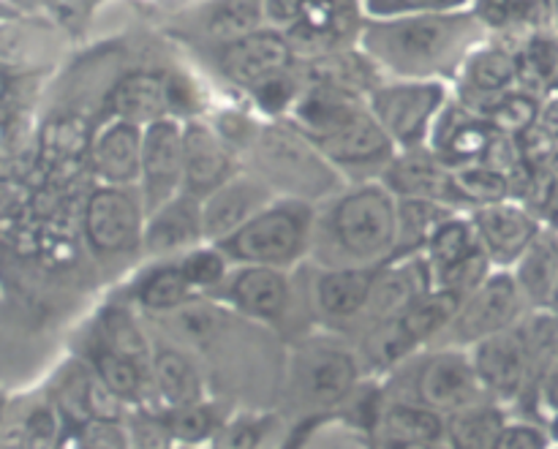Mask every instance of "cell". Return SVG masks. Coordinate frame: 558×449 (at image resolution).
Wrapping results in <instances>:
<instances>
[{
    "mask_svg": "<svg viewBox=\"0 0 558 449\" xmlns=\"http://www.w3.org/2000/svg\"><path fill=\"white\" fill-rule=\"evenodd\" d=\"M490 38L472 9L368 20L360 49L392 80L452 82L477 47Z\"/></svg>",
    "mask_w": 558,
    "mask_h": 449,
    "instance_id": "obj_1",
    "label": "cell"
},
{
    "mask_svg": "<svg viewBox=\"0 0 558 449\" xmlns=\"http://www.w3.org/2000/svg\"><path fill=\"white\" fill-rule=\"evenodd\" d=\"M287 120H292L319 147L322 156L341 172L347 183L381 180L398 153L390 136L371 114L368 98L311 76L308 87Z\"/></svg>",
    "mask_w": 558,
    "mask_h": 449,
    "instance_id": "obj_2",
    "label": "cell"
},
{
    "mask_svg": "<svg viewBox=\"0 0 558 449\" xmlns=\"http://www.w3.org/2000/svg\"><path fill=\"white\" fill-rule=\"evenodd\" d=\"M398 248V196L381 180L347 183L316 205L305 265L381 267Z\"/></svg>",
    "mask_w": 558,
    "mask_h": 449,
    "instance_id": "obj_3",
    "label": "cell"
},
{
    "mask_svg": "<svg viewBox=\"0 0 558 449\" xmlns=\"http://www.w3.org/2000/svg\"><path fill=\"white\" fill-rule=\"evenodd\" d=\"M365 376L357 347L336 330H325L308 332L289 347L281 381L287 401L305 420L336 417L357 396Z\"/></svg>",
    "mask_w": 558,
    "mask_h": 449,
    "instance_id": "obj_4",
    "label": "cell"
},
{
    "mask_svg": "<svg viewBox=\"0 0 558 449\" xmlns=\"http://www.w3.org/2000/svg\"><path fill=\"white\" fill-rule=\"evenodd\" d=\"M240 161L278 196L305 199L311 205H322L347 185L341 172L292 120H262L259 134Z\"/></svg>",
    "mask_w": 558,
    "mask_h": 449,
    "instance_id": "obj_5",
    "label": "cell"
},
{
    "mask_svg": "<svg viewBox=\"0 0 558 449\" xmlns=\"http://www.w3.org/2000/svg\"><path fill=\"white\" fill-rule=\"evenodd\" d=\"M316 205L292 196H278L245 227L216 243L232 265H265L298 270L308 262L314 240Z\"/></svg>",
    "mask_w": 558,
    "mask_h": 449,
    "instance_id": "obj_6",
    "label": "cell"
},
{
    "mask_svg": "<svg viewBox=\"0 0 558 449\" xmlns=\"http://www.w3.org/2000/svg\"><path fill=\"white\" fill-rule=\"evenodd\" d=\"M385 392L407 398L441 414L461 412L480 401H488L469 349L428 347L387 376Z\"/></svg>",
    "mask_w": 558,
    "mask_h": 449,
    "instance_id": "obj_7",
    "label": "cell"
},
{
    "mask_svg": "<svg viewBox=\"0 0 558 449\" xmlns=\"http://www.w3.org/2000/svg\"><path fill=\"white\" fill-rule=\"evenodd\" d=\"M452 98V85L430 80H381L368 93V109L398 150L428 147L434 125Z\"/></svg>",
    "mask_w": 558,
    "mask_h": 449,
    "instance_id": "obj_8",
    "label": "cell"
},
{
    "mask_svg": "<svg viewBox=\"0 0 558 449\" xmlns=\"http://www.w3.org/2000/svg\"><path fill=\"white\" fill-rule=\"evenodd\" d=\"M147 205L140 185L96 183L82 202V238L98 259L142 254Z\"/></svg>",
    "mask_w": 558,
    "mask_h": 449,
    "instance_id": "obj_9",
    "label": "cell"
},
{
    "mask_svg": "<svg viewBox=\"0 0 558 449\" xmlns=\"http://www.w3.org/2000/svg\"><path fill=\"white\" fill-rule=\"evenodd\" d=\"M191 63L218 80L221 85L232 87L240 96L254 90L270 76L294 69L300 63L298 49L292 47L289 36L278 27H259L243 38L221 44V47L205 49V52L189 54Z\"/></svg>",
    "mask_w": 558,
    "mask_h": 449,
    "instance_id": "obj_10",
    "label": "cell"
},
{
    "mask_svg": "<svg viewBox=\"0 0 558 449\" xmlns=\"http://www.w3.org/2000/svg\"><path fill=\"white\" fill-rule=\"evenodd\" d=\"M265 25V0H189L169 11L161 33L194 54L248 36Z\"/></svg>",
    "mask_w": 558,
    "mask_h": 449,
    "instance_id": "obj_11",
    "label": "cell"
},
{
    "mask_svg": "<svg viewBox=\"0 0 558 449\" xmlns=\"http://www.w3.org/2000/svg\"><path fill=\"white\" fill-rule=\"evenodd\" d=\"M526 305V298H523L512 270H494L472 294L463 298L456 319L450 321V327L441 332L434 347L472 349L485 338L521 325Z\"/></svg>",
    "mask_w": 558,
    "mask_h": 449,
    "instance_id": "obj_12",
    "label": "cell"
},
{
    "mask_svg": "<svg viewBox=\"0 0 558 449\" xmlns=\"http://www.w3.org/2000/svg\"><path fill=\"white\" fill-rule=\"evenodd\" d=\"M292 272L265 265H234L223 287L210 298L227 305L243 321L276 330L287 325L298 303Z\"/></svg>",
    "mask_w": 558,
    "mask_h": 449,
    "instance_id": "obj_13",
    "label": "cell"
},
{
    "mask_svg": "<svg viewBox=\"0 0 558 449\" xmlns=\"http://www.w3.org/2000/svg\"><path fill=\"white\" fill-rule=\"evenodd\" d=\"M477 368L480 381L490 401L510 403L526 396L539 379L537 354H534L532 338L526 325H515L510 330L490 336L469 349Z\"/></svg>",
    "mask_w": 558,
    "mask_h": 449,
    "instance_id": "obj_14",
    "label": "cell"
},
{
    "mask_svg": "<svg viewBox=\"0 0 558 449\" xmlns=\"http://www.w3.org/2000/svg\"><path fill=\"white\" fill-rule=\"evenodd\" d=\"M381 267H314L308 265L305 303L327 330L360 325Z\"/></svg>",
    "mask_w": 558,
    "mask_h": 449,
    "instance_id": "obj_15",
    "label": "cell"
},
{
    "mask_svg": "<svg viewBox=\"0 0 558 449\" xmlns=\"http://www.w3.org/2000/svg\"><path fill=\"white\" fill-rule=\"evenodd\" d=\"M368 20L363 0H314L298 25L283 33L300 60H314L360 47Z\"/></svg>",
    "mask_w": 558,
    "mask_h": 449,
    "instance_id": "obj_16",
    "label": "cell"
},
{
    "mask_svg": "<svg viewBox=\"0 0 558 449\" xmlns=\"http://www.w3.org/2000/svg\"><path fill=\"white\" fill-rule=\"evenodd\" d=\"M272 199H278L276 191L259 174L240 167L232 178L223 180L216 191H210L202 199L205 240L207 243H221L240 227H245L256 213L265 210Z\"/></svg>",
    "mask_w": 558,
    "mask_h": 449,
    "instance_id": "obj_17",
    "label": "cell"
},
{
    "mask_svg": "<svg viewBox=\"0 0 558 449\" xmlns=\"http://www.w3.org/2000/svg\"><path fill=\"white\" fill-rule=\"evenodd\" d=\"M469 216H472L474 229H477L480 245H483L485 256L494 262L496 270H512L515 262L534 243V238L543 232L532 207L523 205L521 199L477 207Z\"/></svg>",
    "mask_w": 558,
    "mask_h": 449,
    "instance_id": "obj_18",
    "label": "cell"
},
{
    "mask_svg": "<svg viewBox=\"0 0 558 449\" xmlns=\"http://www.w3.org/2000/svg\"><path fill=\"white\" fill-rule=\"evenodd\" d=\"M140 191L147 213L183 191V123L180 120L161 118L145 125Z\"/></svg>",
    "mask_w": 558,
    "mask_h": 449,
    "instance_id": "obj_19",
    "label": "cell"
},
{
    "mask_svg": "<svg viewBox=\"0 0 558 449\" xmlns=\"http://www.w3.org/2000/svg\"><path fill=\"white\" fill-rule=\"evenodd\" d=\"M428 289H434V270L423 254L390 259L387 265H381L379 276H376L374 292H371L368 308H365L360 325L363 330H368V327L401 319Z\"/></svg>",
    "mask_w": 558,
    "mask_h": 449,
    "instance_id": "obj_20",
    "label": "cell"
},
{
    "mask_svg": "<svg viewBox=\"0 0 558 449\" xmlns=\"http://www.w3.org/2000/svg\"><path fill=\"white\" fill-rule=\"evenodd\" d=\"M243 167L238 153L223 142L210 118L183 123V191L205 199L223 180Z\"/></svg>",
    "mask_w": 558,
    "mask_h": 449,
    "instance_id": "obj_21",
    "label": "cell"
},
{
    "mask_svg": "<svg viewBox=\"0 0 558 449\" xmlns=\"http://www.w3.org/2000/svg\"><path fill=\"white\" fill-rule=\"evenodd\" d=\"M145 125L120 118H101L87 150V169L96 183L140 185Z\"/></svg>",
    "mask_w": 558,
    "mask_h": 449,
    "instance_id": "obj_22",
    "label": "cell"
},
{
    "mask_svg": "<svg viewBox=\"0 0 558 449\" xmlns=\"http://www.w3.org/2000/svg\"><path fill=\"white\" fill-rule=\"evenodd\" d=\"M207 243L202 229V199L199 196L180 191L172 199L147 213L145 240H142V256L150 262L178 259L185 251Z\"/></svg>",
    "mask_w": 558,
    "mask_h": 449,
    "instance_id": "obj_23",
    "label": "cell"
},
{
    "mask_svg": "<svg viewBox=\"0 0 558 449\" xmlns=\"http://www.w3.org/2000/svg\"><path fill=\"white\" fill-rule=\"evenodd\" d=\"M518 82H521V58L488 38L483 47L469 54L461 74L452 82V93L458 101L483 114L501 93L512 90Z\"/></svg>",
    "mask_w": 558,
    "mask_h": 449,
    "instance_id": "obj_24",
    "label": "cell"
},
{
    "mask_svg": "<svg viewBox=\"0 0 558 449\" xmlns=\"http://www.w3.org/2000/svg\"><path fill=\"white\" fill-rule=\"evenodd\" d=\"M167 65H131L123 69L104 90L101 118H120L136 125H150L167 114Z\"/></svg>",
    "mask_w": 558,
    "mask_h": 449,
    "instance_id": "obj_25",
    "label": "cell"
},
{
    "mask_svg": "<svg viewBox=\"0 0 558 449\" xmlns=\"http://www.w3.org/2000/svg\"><path fill=\"white\" fill-rule=\"evenodd\" d=\"M150 385L158 409H178L207 398L205 371L196 352L169 341L167 336L153 338Z\"/></svg>",
    "mask_w": 558,
    "mask_h": 449,
    "instance_id": "obj_26",
    "label": "cell"
},
{
    "mask_svg": "<svg viewBox=\"0 0 558 449\" xmlns=\"http://www.w3.org/2000/svg\"><path fill=\"white\" fill-rule=\"evenodd\" d=\"M381 183L398 196V199H434L450 202V169L436 158L430 147L420 150H398L390 167L381 174ZM458 210V207H456Z\"/></svg>",
    "mask_w": 558,
    "mask_h": 449,
    "instance_id": "obj_27",
    "label": "cell"
},
{
    "mask_svg": "<svg viewBox=\"0 0 558 449\" xmlns=\"http://www.w3.org/2000/svg\"><path fill=\"white\" fill-rule=\"evenodd\" d=\"M196 298L194 287L185 278L183 267L178 259H158L150 262L145 270L136 276L134 287H131L129 300L150 319L172 314L183 303Z\"/></svg>",
    "mask_w": 558,
    "mask_h": 449,
    "instance_id": "obj_28",
    "label": "cell"
},
{
    "mask_svg": "<svg viewBox=\"0 0 558 449\" xmlns=\"http://www.w3.org/2000/svg\"><path fill=\"white\" fill-rule=\"evenodd\" d=\"M134 303H109L98 311L96 332L93 338L101 341L112 352L123 354L125 360L136 363L150 374L153 363V336L145 330V321L136 314Z\"/></svg>",
    "mask_w": 558,
    "mask_h": 449,
    "instance_id": "obj_29",
    "label": "cell"
},
{
    "mask_svg": "<svg viewBox=\"0 0 558 449\" xmlns=\"http://www.w3.org/2000/svg\"><path fill=\"white\" fill-rule=\"evenodd\" d=\"M60 36L52 25L0 22V69L38 71L58 54Z\"/></svg>",
    "mask_w": 558,
    "mask_h": 449,
    "instance_id": "obj_30",
    "label": "cell"
},
{
    "mask_svg": "<svg viewBox=\"0 0 558 449\" xmlns=\"http://www.w3.org/2000/svg\"><path fill=\"white\" fill-rule=\"evenodd\" d=\"M447 414L423 406L407 398H390L385 392V403L379 409L374 428L365 436H390L407 441H445Z\"/></svg>",
    "mask_w": 558,
    "mask_h": 449,
    "instance_id": "obj_31",
    "label": "cell"
},
{
    "mask_svg": "<svg viewBox=\"0 0 558 449\" xmlns=\"http://www.w3.org/2000/svg\"><path fill=\"white\" fill-rule=\"evenodd\" d=\"M85 363L96 371L98 379L114 392L123 403H129L131 409L150 406L153 385L150 374L145 368H140L136 363L125 360L123 354L112 352V349L104 347L101 341L90 338L85 349Z\"/></svg>",
    "mask_w": 558,
    "mask_h": 449,
    "instance_id": "obj_32",
    "label": "cell"
},
{
    "mask_svg": "<svg viewBox=\"0 0 558 449\" xmlns=\"http://www.w3.org/2000/svg\"><path fill=\"white\" fill-rule=\"evenodd\" d=\"M96 125L98 123H93L87 114L65 109L44 123L41 136H38V153L52 169L71 167V163H80L82 158L87 163V150H90Z\"/></svg>",
    "mask_w": 558,
    "mask_h": 449,
    "instance_id": "obj_33",
    "label": "cell"
},
{
    "mask_svg": "<svg viewBox=\"0 0 558 449\" xmlns=\"http://www.w3.org/2000/svg\"><path fill=\"white\" fill-rule=\"evenodd\" d=\"M518 287L529 305H543L548 308L550 294H554L558 276V234L554 229H543L529 245L526 254L512 267Z\"/></svg>",
    "mask_w": 558,
    "mask_h": 449,
    "instance_id": "obj_34",
    "label": "cell"
},
{
    "mask_svg": "<svg viewBox=\"0 0 558 449\" xmlns=\"http://www.w3.org/2000/svg\"><path fill=\"white\" fill-rule=\"evenodd\" d=\"M507 199H515V185L510 174L485 167V163L450 169V202L458 210L472 213L477 207L499 205Z\"/></svg>",
    "mask_w": 558,
    "mask_h": 449,
    "instance_id": "obj_35",
    "label": "cell"
},
{
    "mask_svg": "<svg viewBox=\"0 0 558 449\" xmlns=\"http://www.w3.org/2000/svg\"><path fill=\"white\" fill-rule=\"evenodd\" d=\"M505 403L480 401L461 412L447 414L445 445L450 449H494L496 436L507 423Z\"/></svg>",
    "mask_w": 558,
    "mask_h": 449,
    "instance_id": "obj_36",
    "label": "cell"
},
{
    "mask_svg": "<svg viewBox=\"0 0 558 449\" xmlns=\"http://www.w3.org/2000/svg\"><path fill=\"white\" fill-rule=\"evenodd\" d=\"M483 245H480L477 229H474L472 216L463 210L447 216L439 227L434 229L430 240L425 243L423 256L428 259L430 270H434V278L447 272L450 267L461 265L469 256L480 254Z\"/></svg>",
    "mask_w": 558,
    "mask_h": 449,
    "instance_id": "obj_37",
    "label": "cell"
},
{
    "mask_svg": "<svg viewBox=\"0 0 558 449\" xmlns=\"http://www.w3.org/2000/svg\"><path fill=\"white\" fill-rule=\"evenodd\" d=\"M461 303H463L461 294L450 292V289L434 287L428 289V292H425L423 298H420L417 303L401 316V319L396 321L403 327V332H407L420 349H428L434 347V343L439 341L441 332L450 327V321L456 319Z\"/></svg>",
    "mask_w": 558,
    "mask_h": 449,
    "instance_id": "obj_38",
    "label": "cell"
},
{
    "mask_svg": "<svg viewBox=\"0 0 558 449\" xmlns=\"http://www.w3.org/2000/svg\"><path fill=\"white\" fill-rule=\"evenodd\" d=\"M161 412L167 417L169 430H172L174 445L180 447H213L229 417L221 403L210 401V398H202V401L185 403L178 409H161Z\"/></svg>",
    "mask_w": 558,
    "mask_h": 449,
    "instance_id": "obj_39",
    "label": "cell"
},
{
    "mask_svg": "<svg viewBox=\"0 0 558 449\" xmlns=\"http://www.w3.org/2000/svg\"><path fill=\"white\" fill-rule=\"evenodd\" d=\"M452 213L458 210L452 205H445V202L398 199V248L392 259L423 254L434 229Z\"/></svg>",
    "mask_w": 558,
    "mask_h": 449,
    "instance_id": "obj_40",
    "label": "cell"
},
{
    "mask_svg": "<svg viewBox=\"0 0 558 449\" xmlns=\"http://www.w3.org/2000/svg\"><path fill=\"white\" fill-rule=\"evenodd\" d=\"M163 87H167L169 118L189 123V120L207 118L213 112L210 93L191 65H167L163 69Z\"/></svg>",
    "mask_w": 558,
    "mask_h": 449,
    "instance_id": "obj_41",
    "label": "cell"
},
{
    "mask_svg": "<svg viewBox=\"0 0 558 449\" xmlns=\"http://www.w3.org/2000/svg\"><path fill=\"white\" fill-rule=\"evenodd\" d=\"M287 449H371L368 436L341 417H305Z\"/></svg>",
    "mask_w": 558,
    "mask_h": 449,
    "instance_id": "obj_42",
    "label": "cell"
},
{
    "mask_svg": "<svg viewBox=\"0 0 558 449\" xmlns=\"http://www.w3.org/2000/svg\"><path fill=\"white\" fill-rule=\"evenodd\" d=\"M178 262L196 294H216L234 267L232 259L216 243H199L196 248L178 256Z\"/></svg>",
    "mask_w": 558,
    "mask_h": 449,
    "instance_id": "obj_43",
    "label": "cell"
},
{
    "mask_svg": "<svg viewBox=\"0 0 558 449\" xmlns=\"http://www.w3.org/2000/svg\"><path fill=\"white\" fill-rule=\"evenodd\" d=\"M483 118L494 125L501 134L523 136L539 123V101L526 90H512L501 93L494 104L483 112Z\"/></svg>",
    "mask_w": 558,
    "mask_h": 449,
    "instance_id": "obj_44",
    "label": "cell"
},
{
    "mask_svg": "<svg viewBox=\"0 0 558 449\" xmlns=\"http://www.w3.org/2000/svg\"><path fill=\"white\" fill-rule=\"evenodd\" d=\"M272 425H276L272 414H232L213 441V449H265V439H270Z\"/></svg>",
    "mask_w": 558,
    "mask_h": 449,
    "instance_id": "obj_45",
    "label": "cell"
},
{
    "mask_svg": "<svg viewBox=\"0 0 558 449\" xmlns=\"http://www.w3.org/2000/svg\"><path fill=\"white\" fill-rule=\"evenodd\" d=\"M58 449H131L125 420H87L63 436Z\"/></svg>",
    "mask_w": 558,
    "mask_h": 449,
    "instance_id": "obj_46",
    "label": "cell"
},
{
    "mask_svg": "<svg viewBox=\"0 0 558 449\" xmlns=\"http://www.w3.org/2000/svg\"><path fill=\"white\" fill-rule=\"evenodd\" d=\"M125 428H129L131 449H172L174 447L172 430H169L167 417H163V412L158 406L131 409V414L125 417Z\"/></svg>",
    "mask_w": 558,
    "mask_h": 449,
    "instance_id": "obj_47",
    "label": "cell"
},
{
    "mask_svg": "<svg viewBox=\"0 0 558 449\" xmlns=\"http://www.w3.org/2000/svg\"><path fill=\"white\" fill-rule=\"evenodd\" d=\"M363 5L371 20H390V16L463 11L472 9L474 0H363Z\"/></svg>",
    "mask_w": 558,
    "mask_h": 449,
    "instance_id": "obj_48",
    "label": "cell"
},
{
    "mask_svg": "<svg viewBox=\"0 0 558 449\" xmlns=\"http://www.w3.org/2000/svg\"><path fill=\"white\" fill-rule=\"evenodd\" d=\"M550 434L548 428L529 420H507L501 434L496 436L494 449H548Z\"/></svg>",
    "mask_w": 558,
    "mask_h": 449,
    "instance_id": "obj_49",
    "label": "cell"
},
{
    "mask_svg": "<svg viewBox=\"0 0 558 449\" xmlns=\"http://www.w3.org/2000/svg\"><path fill=\"white\" fill-rule=\"evenodd\" d=\"M314 5V0H265V20L270 27L289 31L298 25L300 16Z\"/></svg>",
    "mask_w": 558,
    "mask_h": 449,
    "instance_id": "obj_50",
    "label": "cell"
},
{
    "mask_svg": "<svg viewBox=\"0 0 558 449\" xmlns=\"http://www.w3.org/2000/svg\"><path fill=\"white\" fill-rule=\"evenodd\" d=\"M0 449H36L31 430H27L25 417L5 420V423L0 425Z\"/></svg>",
    "mask_w": 558,
    "mask_h": 449,
    "instance_id": "obj_51",
    "label": "cell"
},
{
    "mask_svg": "<svg viewBox=\"0 0 558 449\" xmlns=\"http://www.w3.org/2000/svg\"><path fill=\"white\" fill-rule=\"evenodd\" d=\"M532 390L537 392L539 406L548 409L550 417H554V414H558V363L550 365V368L545 371L543 376H539L537 385H534Z\"/></svg>",
    "mask_w": 558,
    "mask_h": 449,
    "instance_id": "obj_52",
    "label": "cell"
},
{
    "mask_svg": "<svg viewBox=\"0 0 558 449\" xmlns=\"http://www.w3.org/2000/svg\"><path fill=\"white\" fill-rule=\"evenodd\" d=\"M49 9V14L54 16V25L60 27H80L85 25V16H82V3L80 0H41Z\"/></svg>",
    "mask_w": 558,
    "mask_h": 449,
    "instance_id": "obj_53",
    "label": "cell"
},
{
    "mask_svg": "<svg viewBox=\"0 0 558 449\" xmlns=\"http://www.w3.org/2000/svg\"><path fill=\"white\" fill-rule=\"evenodd\" d=\"M537 125L558 139V93L554 98H548L543 107H539V123Z\"/></svg>",
    "mask_w": 558,
    "mask_h": 449,
    "instance_id": "obj_54",
    "label": "cell"
},
{
    "mask_svg": "<svg viewBox=\"0 0 558 449\" xmlns=\"http://www.w3.org/2000/svg\"><path fill=\"white\" fill-rule=\"evenodd\" d=\"M14 196H16V194L9 189V185H0V218H5V216H9V213L16 207Z\"/></svg>",
    "mask_w": 558,
    "mask_h": 449,
    "instance_id": "obj_55",
    "label": "cell"
},
{
    "mask_svg": "<svg viewBox=\"0 0 558 449\" xmlns=\"http://www.w3.org/2000/svg\"><path fill=\"white\" fill-rule=\"evenodd\" d=\"M80 3H82V16H85V25H87V22L98 14V9H101L107 0H80Z\"/></svg>",
    "mask_w": 558,
    "mask_h": 449,
    "instance_id": "obj_56",
    "label": "cell"
},
{
    "mask_svg": "<svg viewBox=\"0 0 558 449\" xmlns=\"http://www.w3.org/2000/svg\"><path fill=\"white\" fill-rule=\"evenodd\" d=\"M548 434H550V441H556L558 445V414L548 420Z\"/></svg>",
    "mask_w": 558,
    "mask_h": 449,
    "instance_id": "obj_57",
    "label": "cell"
},
{
    "mask_svg": "<svg viewBox=\"0 0 558 449\" xmlns=\"http://www.w3.org/2000/svg\"><path fill=\"white\" fill-rule=\"evenodd\" d=\"M548 308L554 311V314H558V276H556V287H554V294H550V303Z\"/></svg>",
    "mask_w": 558,
    "mask_h": 449,
    "instance_id": "obj_58",
    "label": "cell"
},
{
    "mask_svg": "<svg viewBox=\"0 0 558 449\" xmlns=\"http://www.w3.org/2000/svg\"><path fill=\"white\" fill-rule=\"evenodd\" d=\"M550 227L558 229V205H554V210H550Z\"/></svg>",
    "mask_w": 558,
    "mask_h": 449,
    "instance_id": "obj_59",
    "label": "cell"
},
{
    "mask_svg": "<svg viewBox=\"0 0 558 449\" xmlns=\"http://www.w3.org/2000/svg\"><path fill=\"white\" fill-rule=\"evenodd\" d=\"M180 3H189V0H174V5H180Z\"/></svg>",
    "mask_w": 558,
    "mask_h": 449,
    "instance_id": "obj_60",
    "label": "cell"
},
{
    "mask_svg": "<svg viewBox=\"0 0 558 449\" xmlns=\"http://www.w3.org/2000/svg\"><path fill=\"white\" fill-rule=\"evenodd\" d=\"M554 76H556V82H558V69H556V74H554Z\"/></svg>",
    "mask_w": 558,
    "mask_h": 449,
    "instance_id": "obj_61",
    "label": "cell"
}]
</instances>
